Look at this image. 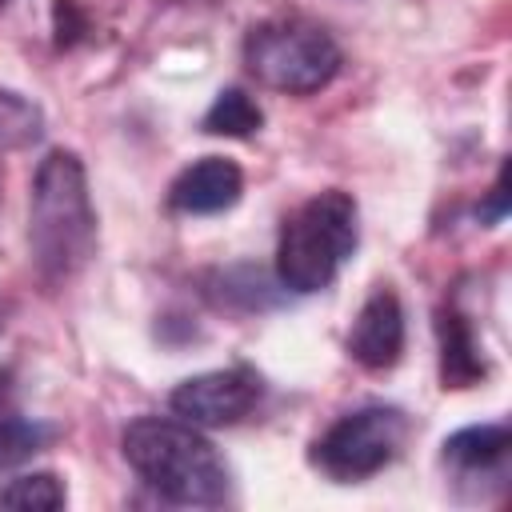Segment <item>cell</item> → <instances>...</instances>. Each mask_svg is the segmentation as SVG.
Segmentation results:
<instances>
[{"label": "cell", "mask_w": 512, "mask_h": 512, "mask_svg": "<svg viewBox=\"0 0 512 512\" xmlns=\"http://www.w3.org/2000/svg\"><path fill=\"white\" fill-rule=\"evenodd\" d=\"M80 28H84V16L76 12V0H56V40L72 44Z\"/></svg>", "instance_id": "cell-15"}, {"label": "cell", "mask_w": 512, "mask_h": 512, "mask_svg": "<svg viewBox=\"0 0 512 512\" xmlns=\"http://www.w3.org/2000/svg\"><path fill=\"white\" fill-rule=\"evenodd\" d=\"M360 240L356 200L340 188L308 196L280 228L276 276L292 292H320L336 280Z\"/></svg>", "instance_id": "cell-3"}, {"label": "cell", "mask_w": 512, "mask_h": 512, "mask_svg": "<svg viewBox=\"0 0 512 512\" xmlns=\"http://www.w3.org/2000/svg\"><path fill=\"white\" fill-rule=\"evenodd\" d=\"M400 352H404V308H400V296L392 288H376L360 304V312H356V320L348 328V356L356 364L380 372V368H392L400 360Z\"/></svg>", "instance_id": "cell-7"}, {"label": "cell", "mask_w": 512, "mask_h": 512, "mask_svg": "<svg viewBox=\"0 0 512 512\" xmlns=\"http://www.w3.org/2000/svg\"><path fill=\"white\" fill-rule=\"evenodd\" d=\"M200 124L212 136H252V132H260L264 112L256 108V100L244 88H224V92H216V100L208 104Z\"/></svg>", "instance_id": "cell-11"}, {"label": "cell", "mask_w": 512, "mask_h": 512, "mask_svg": "<svg viewBox=\"0 0 512 512\" xmlns=\"http://www.w3.org/2000/svg\"><path fill=\"white\" fill-rule=\"evenodd\" d=\"M0 328H4V320H0Z\"/></svg>", "instance_id": "cell-17"}, {"label": "cell", "mask_w": 512, "mask_h": 512, "mask_svg": "<svg viewBox=\"0 0 512 512\" xmlns=\"http://www.w3.org/2000/svg\"><path fill=\"white\" fill-rule=\"evenodd\" d=\"M508 456V428L504 424H480V428H460L444 440V460L464 468V472H480L492 468Z\"/></svg>", "instance_id": "cell-10"}, {"label": "cell", "mask_w": 512, "mask_h": 512, "mask_svg": "<svg viewBox=\"0 0 512 512\" xmlns=\"http://www.w3.org/2000/svg\"><path fill=\"white\" fill-rule=\"evenodd\" d=\"M48 440H52V428H48V424L20 420V416L0 420V468H12V464H20V460H28V456L40 452Z\"/></svg>", "instance_id": "cell-14"}, {"label": "cell", "mask_w": 512, "mask_h": 512, "mask_svg": "<svg viewBox=\"0 0 512 512\" xmlns=\"http://www.w3.org/2000/svg\"><path fill=\"white\" fill-rule=\"evenodd\" d=\"M68 504V492L60 484L56 472H32V476H16L0 488V508H16V512H56Z\"/></svg>", "instance_id": "cell-12"}, {"label": "cell", "mask_w": 512, "mask_h": 512, "mask_svg": "<svg viewBox=\"0 0 512 512\" xmlns=\"http://www.w3.org/2000/svg\"><path fill=\"white\" fill-rule=\"evenodd\" d=\"M28 252L44 284L72 280L96 252V208L76 152H48L28 192Z\"/></svg>", "instance_id": "cell-1"}, {"label": "cell", "mask_w": 512, "mask_h": 512, "mask_svg": "<svg viewBox=\"0 0 512 512\" xmlns=\"http://www.w3.org/2000/svg\"><path fill=\"white\" fill-rule=\"evenodd\" d=\"M244 192V172L228 156H200L192 160L168 188L172 212L184 216H216L228 212Z\"/></svg>", "instance_id": "cell-8"}, {"label": "cell", "mask_w": 512, "mask_h": 512, "mask_svg": "<svg viewBox=\"0 0 512 512\" xmlns=\"http://www.w3.org/2000/svg\"><path fill=\"white\" fill-rule=\"evenodd\" d=\"M124 460L172 504H224L228 468L200 428L168 416H140L124 428Z\"/></svg>", "instance_id": "cell-2"}, {"label": "cell", "mask_w": 512, "mask_h": 512, "mask_svg": "<svg viewBox=\"0 0 512 512\" xmlns=\"http://www.w3.org/2000/svg\"><path fill=\"white\" fill-rule=\"evenodd\" d=\"M436 332H440V380H444V388L476 384L484 376V356H480L472 324L456 308H444L436 320Z\"/></svg>", "instance_id": "cell-9"}, {"label": "cell", "mask_w": 512, "mask_h": 512, "mask_svg": "<svg viewBox=\"0 0 512 512\" xmlns=\"http://www.w3.org/2000/svg\"><path fill=\"white\" fill-rule=\"evenodd\" d=\"M264 396V380L248 364H228L212 372H196L180 380L168 396V408L176 420L192 428H228L240 424Z\"/></svg>", "instance_id": "cell-6"}, {"label": "cell", "mask_w": 512, "mask_h": 512, "mask_svg": "<svg viewBox=\"0 0 512 512\" xmlns=\"http://www.w3.org/2000/svg\"><path fill=\"white\" fill-rule=\"evenodd\" d=\"M44 120L40 108L8 88H0V148H24L32 140H40Z\"/></svg>", "instance_id": "cell-13"}, {"label": "cell", "mask_w": 512, "mask_h": 512, "mask_svg": "<svg viewBox=\"0 0 512 512\" xmlns=\"http://www.w3.org/2000/svg\"><path fill=\"white\" fill-rule=\"evenodd\" d=\"M244 64L264 88L308 96L332 84L340 72V48L320 24L284 16L264 20L244 36Z\"/></svg>", "instance_id": "cell-4"}, {"label": "cell", "mask_w": 512, "mask_h": 512, "mask_svg": "<svg viewBox=\"0 0 512 512\" xmlns=\"http://www.w3.org/2000/svg\"><path fill=\"white\" fill-rule=\"evenodd\" d=\"M404 436H408V420L400 408L368 404V408L344 412L340 420H332L320 432V440L312 444V464L324 476L352 484V480H364V476H376L380 468H388L396 460Z\"/></svg>", "instance_id": "cell-5"}, {"label": "cell", "mask_w": 512, "mask_h": 512, "mask_svg": "<svg viewBox=\"0 0 512 512\" xmlns=\"http://www.w3.org/2000/svg\"><path fill=\"white\" fill-rule=\"evenodd\" d=\"M0 4H4V0H0Z\"/></svg>", "instance_id": "cell-18"}, {"label": "cell", "mask_w": 512, "mask_h": 512, "mask_svg": "<svg viewBox=\"0 0 512 512\" xmlns=\"http://www.w3.org/2000/svg\"><path fill=\"white\" fill-rule=\"evenodd\" d=\"M504 204H508V188H504V172H500L496 184H492V200H488V208H480V216H484L488 224H496V220L504 216Z\"/></svg>", "instance_id": "cell-16"}]
</instances>
